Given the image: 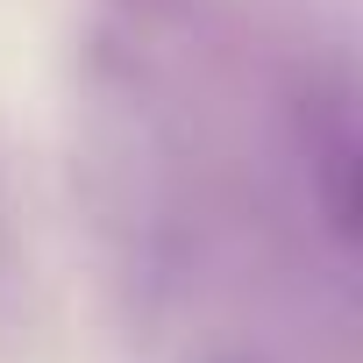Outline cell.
Returning <instances> with one entry per match:
<instances>
[{
	"instance_id": "6da1fadb",
	"label": "cell",
	"mask_w": 363,
	"mask_h": 363,
	"mask_svg": "<svg viewBox=\"0 0 363 363\" xmlns=\"http://www.w3.org/2000/svg\"><path fill=\"white\" fill-rule=\"evenodd\" d=\"M214 363H250V356H214Z\"/></svg>"
}]
</instances>
